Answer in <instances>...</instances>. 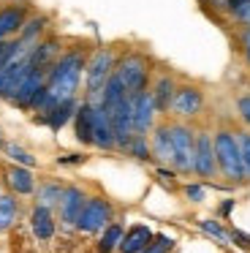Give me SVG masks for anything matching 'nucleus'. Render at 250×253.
Wrapping results in <instances>:
<instances>
[{"instance_id":"nucleus-41","label":"nucleus","mask_w":250,"mask_h":253,"mask_svg":"<svg viewBox=\"0 0 250 253\" xmlns=\"http://www.w3.org/2000/svg\"><path fill=\"white\" fill-rule=\"evenodd\" d=\"M245 60H248V63H250V49H245Z\"/></svg>"},{"instance_id":"nucleus-14","label":"nucleus","mask_w":250,"mask_h":253,"mask_svg":"<svg viewBox=\"0 0 250 253\" xmlns=\"http://www.w3.org/2000/svg\"><path fill=\"white\" fill-rule=\"evenodd\" d=\"M60 52H63V41H60L57 36H43L41 41H36V44L30 46L27 63L36 66V68H46L49 71V66L60 57Z\"/></svg>"},{"instance_id":"nucleus-2","label":"nucleus","mask_w":250,"mask_h":253,"mask_svg":"<svg viewBox=\"0 0 250 253\" xmlns=\"http://www.w3.org/2000/svg\"><path fill=\"white\" fill-rule=\"evenodd\" d=\"M117 46L112 44H103V46H95L90 49V57H87V66H84V98L98 104L101 101V93L106 87L109 77L114 74V66H117Z\"/></svg>"},{"instance_id":"nucleus-32","label":"nucleus","mask_w":250,"mask_h":253,"mask_svg":"<svg viewBox=\"0 0 250 253\" xmlns=\"http://www.w3.org/2000/svg\"><path fill=\"white\" fill-rule=\"evenodd\" d=\"M228 14H231L242 28H250V0H248V3H242V6H237V8H231Z\"/></svg>"},{"instance_id":"nucleus-9","label":"nucleus","mask_w":250,"mask_h":253,"mask_svg":"<svg viewBox=\"0 0 250 253\" xmlns=\"http://www.w3.org/2000/svg\"><path fill=\"white\" fill-rule=\"evenodd\" d=\"M30 14H33V8H30L27 0L0 6V41H8V39H14V36H19V30L25 28Z\"/></svg>"},{"instance_id":"nucleus-17","label":"nucleus","mask_w":250,"mask_h":253,"mask_svg":"<svg viewBox=\"0 0 250 253\" xmlns=\"http://www.w3.org/2000/svg\"><path fill=\"white\" fill-rule=\"evenodd\" d=\"M76 106H79V95H76V98H65V101H60V104H54L49 112H43V115H36V123H41V126L52 128V131L57 133L60 128L65 126V123L74 120Z\"/></svg>"},{"instance_id":"nucleus-8","label":"nucleus","mask_w":250,"mask_h":253,"mask_svg":"<svg viewBox=\"0 0 250 253\" xmlns=\"http://www.w3.org/2000/svg\"><path fill=\"white\" fill-rule=\"evenodd\" d=\"M193 174L201 180H212L217 174V158H215V144H212L209 131H196L193 142Z\"/></svg>"},{"instance_id":"nucleus-4","label":"nucleus","mask_w":250,"mask_h":253,"mask_svg":"<svg viewBox=\"0 0 250 253\" xmlns=\"http://www.w3.org/2000/svg\"><path fill=\"white\" fill-rule=\"evenodd\" d=\"M212 144H215L217 171H220L228 182H234V185L248 180L245 164H242V153H239V144H237V133L228 131V128H217V131L212 133Z\"/></svg>"},{"instance_id":"nucleus-30","label":"nucleus","mask_w":250,"mask_h":253,"mask_svg":"<svg viewBox=\"0 0 250 253\" xmlns=\"http://www.w3.org/2000/svg\"><path fill=\"white\" fill-rule=\"evenodd\" d=\"M182 193H185L188 202L201 204V202H204V196H207V182H188V185L182 188Z\"/></svg>"},{"instance_id":"nucleus-35","label":"nucleus","mask_w":250,"mask_h":253,"mask_svg":"<svg viewBox=\"0 0 250 253\" xmlns=\"http://www.w3.org/2000/svg\"><path fill=\"white\" fill-rule=\"evenodd\" d=\"M231 242H237L239 248H245V251H250V237L245 234V231H239V229H234V231H231Z\"/></svg>"},{"instance_id":"nucleus-26","label":"nucleus","mask_w":250,"mask_h":253,"mask_svg":"<svg viewBox=\"0 0 250 253\" xmlns=\"http://www.w3.org/2000/svg\"><path fill=\"white\" fill-rule=\"evenodd\" d=\"M3 153H5V158H8V161H14V164L30 166V169L36 166V155H33L30 150H25L22 144H16V142H5Z\"/></svg>"},{"instance_id":"nucleus-27","label":"nucleus","mask_w":250,"mask_h":253,"mask_svg":"<svg viewBox=\"0 0 250 253\" xmlns=\"http://www.w3.org/2000/svg\"><path fill=\"white\" fill-rule=\"evenodd\" d=\"M199 229L204 231V234L215 237V240H220L223 245H231V231H226L217 220H199Z\"/></svg>"},{"instance_id":"nucleus-22","label":"nucleus","mask_w":250,"mask_h":253,"mask_svg":"<svg viewBox=\"0 0 250 253\" xmlns=\"http://www.w3.org/2000/svg\"><path fill=\"white\" fill-rule=\"evenodd\" d=\"M19 220V196L11 191L0 193V234L11 231Z\"/></svg>"},{"instance_id":"nucleus-19","label":"nucleus","mask_w":250,"mask_h":253,"mask_svg":"<svg viewBox=\"0 0 250 253\" xmlns=\"http://www.w3.org/2000/svg\"><path fill=\"white\" fill-rule=\"evenodd\" d=\"M30 231L36 234V240H41V242L52 240L54 231H57V220H54L52 207L36 204V207L30 210Z\"/></svg>"},{"instance_id":"nucleus-23","label":"nucleus","mask_w":250,"mask_h":253,"mask_svg":"<svg viewBox=\"0 0 250 253\" xmlns=\"http://www.w3.org/2000/svg\"><path fill=\"white\" fill-rule=\"evenodd\" d=\"M63 182L60 180H43L41 185H36V204H43V207H57L60 204V196H63Z\"/></svg>"},{"instance_id":"nucleus-36","label":"nucleus","mask_w":250,"mask_h":253,"mask_svg":"<svg viewBox=\"0 0 250 253\" xmlns=\"http://www.w3.org/2000/svg\"><path fill=\"white\" fill-rule=\"evenodd\" d=\"M5 90H8V71H0V98H5Z\"/></svg>"},{"instance_id":"nucleus-10","label":"nucleus","mask_w":250,"mask_h":253,"mask_svg":"<svg viewBox=\"0 0 250 253\" xmlns=\"http://www.w3.org/2000/svg\"><path fill=\"white\" fill-rule=\"evenodd\" d=\"M3 182L5 188H8L11 193H16V196H33L36 193V174H33L30 166H22V164H3Z\"/></svg>"},{"instance_id":"nucleus-3","label":"nucleus","mask_w":250,"mask_h":253,"mask_svg":"<svg viewBox=\"0 0 250 253\" xmlns=\"http://www.w3.org/2000/svg\"><path fill=\"white\" fill-rule=\"evenodd\" d=\"M114 74L120 77V82L128 90V95H136V93H141V90H147L152 82V57L144 55L141 49L120 52Z\"/></svg>"},{"instance_id":"nucleus-1","label":"nucleus","mask_w":250,"mask_h":253,"mask_svg":"<svg viewBox=\"0 0 250 253\" xmlns=\"http://www.w3.org/2000/svg\"><path fill=\"white\" fill-rule=\"evenodd\" d=\"M87 57H90V49H87L84 44L60 52V57L46 71V87L36 95L30 112L43 115V112H49L54 104H60V101L76 98V95H79V87H82V79H84Z\"/></svg>"},{"instance_id":"nucleus-12","label":"nucleus","mask_w":250,"mask_h":253,"mask_svg":"<svg viewBox=\"0 0 250 253\" xmlns=\"http://www.w3.org/2000/svg\"><path fill=\"white\" fill-rule=\"evenodd\" d=\"M92 147L101 153H112L117 150V133H114L112 117L101 104H95V123H92Z\"/></svg>"},{"instance_id":"nucleus-33","label":"nucleus","mask_w":250,"mask_h":253,"mask_svg":"<svg viewBox=\"0 0 250 253\" xmlns=\"http://www.w3.org/2000/svg\"><path fill=\"white\" fill-rule=\"evenodd\" d=\"M57 164L60 166H82V164H87V153H63L57 158Z\"/></svg>"},{"instance_id":"nucleus-37","label":"nucleus","mask_w":250,"mask_h":253,"mask_svg":"<svg viewBox=\"0 0 250 253\" xmlns=\"http://www.w3.org/2000/svg\"><path fill=\"white\" fill-rule=\"evenodd\" d=\"M231 210H234V199H226V202L220 204V215H223V218H228V215H231Z\"/></svg>"},{"instance_id":"nucleus-5","label":"nucleus","mask_w":250,"mask_h":253,"mask_svg":"<svg viewBox=\"0 0 250 253\" xmlns=\"http://www.w3.org/2000/svg\"><path fill=\"white\" fill-rule=\"evenodd\" d=\"M168 131H171V144H174V169L177 174H193V142L196 131L190 123L185 120H168Z\"/></svg>"},{"instance_id":"nucleus-6","label":"nucleus","mask_w":250,"mask_h":253,"mask_svg":"<svg viewBox=\"0 0 250 253\" xmlns=\"http://www.w3.org/2000/svg\"><path fill=\"white\" fill-rule=\"evenodd\" d=\"M114 207L106 196H87L84 207L79 212V220H76V229L82 234H101L109 223H112Z\"/></svg>"},{"instance_id":"nucleus-40","label":"nucleus","mask_w":250,"mask_h":253,"mask_svg":"<svg viewBox=\"0 0 250 253\" xmlns=\"http://www.w3.org/2000/svg\"><path fill=\"white\" fill-rule=\"evenodd\" d=\"M3 147H5V136H3V131H0V153H3Z\"/></svg>"},{"instance_id":"nucleus-21","label":"nucleus","mask_w":250,"mask_h":253,"mask_svg":"<svg viewBox=\"0 0 250 253\" xmlns=\"http://www.w3.org/2000/svg\"><path fill=\"white\" fill-rule=\"evenodd\" d=\"M49 25H52V19H49L46 14H30V19L25 22V28L19 30V36H16V39H19L22 44L33 46L36 41H41L43 36H46Z\"/></svg>"},{"instance_id":"nucleus-7","label":"nucleus","mask_w":250,"mask_h":253,"mask_svg":"<svg viewBox=\"0 0 250 253\" xmlns=\"http://www.w3.org/2000/svg\"><path fill=\"white\" fill-rule=\"evenodd\" d=\"M204 112V90L193 82H182L177 84L174 90V98H171V106H168V115L174 120H196V117Z\"/></svg>"},{"instance_id":"nucleus-15","label":"nucleus","mask_w":250,"mask_h":253,"mask_svg":"<svg viewBox=\"0 0 250 253\" xmlns=\"http://www.w3.org/2000/svg\"><path fill=\"white\" fill-rule=\"evenodd\" d=\"M152 136H150V150H152V158L163 166H171L174 164V144H171V131H168V120L166 123H155L152 128ZM174 169V166H171Z\"/></svg>"},{"instance_id":"nucleus-13","label":"nucleus","mask_w":250,"mask_h":253,"mask_svg":"<svg viewBox=\"0 0 250 253\" xmlns=\"http://www.w3.org/2000/svg\"><path fill=\"white\" fill-rule=\"evenodd\" d=\"M84 202H87L84 188H79V185H65L63 188L57 210H60V220H63L68 229H76V220H79V212H82V207H84Z\"/></svg>"},{"instance_id":"nucleus-31","label":"nucleus","mask_w":250,"mask_h":253,"mask_svg":"<svg viewBox=\"0 0 250 253\" xmlns=\"http://www.w3.org/2000/svg\"><path fill=\"white\" fill-rule=\"evenodd\" d=\"M237 115H239V120L250 128V93L237 95Z\"/></svg>"},{"instance_id":"nucleus-20","label":"nucleus","mask_w":250,"mask_h":253,"mask_svg":"<svg viewBox=\"0 0 250 253\" xmlns=\"http://www.w3.org/2000/svg\"><path fill=\"white\" fill-rule=\"evenodd\" d=\"M150 240H152V229H150V226H147V223H136V226H130V229L123 234L117 251L120 253H141L147 245H150Z\"/></svg>"},{"instance_id":"nucleus-28","label":"nucleus","mask_w":250,"mask_h":253,"mask_svg":"<svg viewBox=\"0 0 250 253\" xmlns=\"http://www.w3.org/2000/svg\"><path fill=\"white\" fill-rule=\"evenodd\" d=\"M171 248H174V240H171V237H166V234H152L150 245H147L141 253H168Z\"/></svg>"},{"instance_id":"nucleus-18","label":"nucleus","mask_w":250,"mask_h":253,"mask_svg":"<svg viewBox=\"0 0 250 253\" xmlns=\"http://www.w3.org/2000/svg\"><path fill=\"white\" fill-rule=\"evenodd\" d=\"M92 123H95V104L82 98L74 115V136L84 147H92Z\"/></svg>"},{"instance_id":"nucleus-39","label":"nucleus","mask_w":250,"mask_h":253,"mask_svg":"<svg viewBox=\"0 0 250 253\" xmlns=\"http://www.w3.org/2000/svg\"><path fill=\"white\" fill-rule=\"evenodd\" d=\"M201 6H215V3H223V0H199Z\"/></svg>"},{"instance_id":"nucleus-25","label":"nucleus","mask_w":250,"mask_h":253,"mask_svg":"<svg viewBox=\"0 0 250 253\" xmlns=\"http://www.w3.org/2000/svg\"><path fill=\"white\" fill-rule=\"evenodd\" d=\"M125 234L123 223H109L106 229L101 231V240H98V253H114L120 248V240Z\"/></svg>"},{"instance_id":"nucleus-16","label":"nucleus","mask_w":250,"mask_h":253,"mask_svg":"<svg viewBox=\"0 0 250 253\" xmlns=\"http://www.w3.org/2000/svg\"><path fill=\"white\" fill-rule=\"evenodd\" d=\"M174 90H177V79L174 74L168 71H158L150 82V93L155 98V106H158V115H168V106H171V98H174Z\"/></svg>"},{"instance_id":"nucleus-29","label":"nucleus","mask_w":250,"mask_h":253,"mask_svg":"<svg viewBox=\"0 0 250 253\" xmlns=\"http://www.w3.org/2000/svg\"><path fill=\"white\" fill-rule=\"evenodd\" d=\"M237 133V144H239V153H242V164H245V174L250 180V133L248 131H234Z\"/></svg>"},{"instance_id":"nucleus-38","label":"nucleus","mask_w":250,"mask_h":253,"mask_svg":"<svg viewBox=\"0 0 250 253\" xmlns=\"http://www.w3.org/2000/svg\"><path fill=\"white\" fill-rule=\"evenodd\" d=\"M239 41H242V49H250V28H245L239 33Z\"/></svg>"},{"instance_id":"nucleus-24","label":"nucleus","mask_w":250,"mask_h":253,"mask_svg":"<svg viewBox=\"0 0 250 253\" xmlns=\"http://www.w3.org/2000/svg\"><path fill=\"white\" fill-rule=\"evenodd\" d=\"M120 153H125L128 158H133V161H141V164H147V161H152L150 136H147V133H133V136L128 139V144H125Z\"/></svg>"},{"instance_id":"nucleus-34","label":"nucleus","mask_w":250,"mask_h":253,"mask_svg":"<svg viewBox=\"0 0 250 253\" xmlns=\"http://www.w3.org/2000/svg\"><path fill=\"white\" fill-rule=\"evenodd\" d=\"M155 174L161 177L163 182H174V180H177V169H171V166H163V164L155 169Z\"/></svg>"},{"instance_id":"nucleus-11","label":"nucleus","mask_w":250,"mask_h":253,"mask_svg":"<svg viewBox=\"0 0 250 253\" xmlns=\"http://www.w3.org/2000/svg\"><path fill=\"white\" fill-rule=\"evenodd\" d=\"M158 123V106L150 87L133 95V133H150Z\"/></svg>"}]
</instances>
